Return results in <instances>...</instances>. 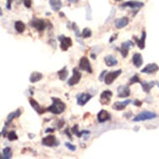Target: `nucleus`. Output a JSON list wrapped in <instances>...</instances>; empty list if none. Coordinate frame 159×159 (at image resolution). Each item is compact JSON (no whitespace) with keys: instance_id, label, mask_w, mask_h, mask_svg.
Listing matches in <instances>:
<instances>
[{"instance_id":"obj_1","label":"nucleus","mask_w":159,"mask_h":159,"mask_svg":"<svg viewBox=\"0 0 159 159\" xmlns=\"http://www.w3.org/2000/svg\"><path fill=\"white\" fill-rule=\"evenodd\" d=\"M52 105H50L49 107L47 108L48 112H50L51 113L54 114V115H59L63 113L65 110H66V104L59 98H52Z\"/></svg>"},{"instance_id":"obj_2","label":"nucleus","mask_w":159,"mask_h":159,"mask_svg":"<svg viewBox=\"0 0 159 159\" xmlns=\"http://www.w3.org/2000/svg\"><path fill=\"white\" fill-rule=\"evenodd\" d=\"M122 73V69L115 70V71H111L109 73H107L105 78H104V82L107 85L112 84L115 80L117 79Z\"/></svg>"},{"instance_id":"obj_3","label":"nucleus","mask_w":159,"mask_h":159,"mask_svg":"<svg viewBox=\"0 0 159 159\" xmlns=\"http://www.w3.org/2000/svg\"><path fill=\"white\" fill-rule=\"evenodd\" d=\"M156 117H157V114L155 112H152L150 111H145V112L139 113L138 115H137L133 118V122H141V121H145V120L153 119Z\"/></svg>"},{"instance_id":"obj_4","label":"nucleus","mask_w":159,"mask_h":159,"mask_svg":"<svg viewBox=\"0 0 159 159\" xmlns=\"http://www.w3.org/2000/svg\"><path fill=\"white\" fill-rule=\"evenodd\" d=\"M30 25L34 28L35 29H37L39 32H42L47 28V23L44 21L43 19H37V18H33L31 23H30Z\"/></svg>"},{"instance_id":"obj_5","label":"nucleus","mask_w":159,"mask_h":159,"mask_svg":"<svg viewBox=\"0 0 159 159\" xmlns=\"http://www.w3.org/2000/svg\"><path fill=\"white\" fill-rule=\"evenodd\" d=\"M60 42V48L63 51H67L70 47L73 46V41L69 37H66L64 35H60L58 37Z\"/></svg>"},{"instance_id":"obj_6","label":"nucleus","mask_w":159,"mask_h":159,"mask_svg":"<svg viewBox=\"0 0 159 159\" xmlns=\"http://www.w3.org/2000/svg\"><path fill=\"white\" fill-rule=\"evenodd\" d=\"M42 144L43 146H47V147H56L59 145V142L55 136L50 134V135H48L47 137L43 138Z\"/></svg>"},{"instance_id":"obj_7","label":"nucleus","mask_w":159,"mask_h":159,"mask_svg":"<svg viewBox=\"0 0 159 159\" xmlns=\"http://www.w3.org/2000/svg\"><path fill=\"white\" fill-rule=\"evenodd\" d=\"M79 69H80L83 70V71H86L89 73H92V66H91V63H90L89 60L86 57V56H83L79 60Z\"/></svg>"},{"instance_id":"obj_8","label":"nucleus","mask_w":159,"mask_h":159,"mask_svg":"<svg viewBox=\"0 0 159 159\" xmlns=\"http://www.w3.org/2000/svg\"><path fill=\"white\" fill-rule=\"evenodd\" d=\"M81 78H82V73L77 69H73V76L68 81V84L69 86H71V87L74 86V85H76V84H78Z\"/></svg>"},{"instance_id":"obj_9","label":"nucleus","mask_w":159,"mask_h":159,"mask_svg":"<svg viewBox=\"0 0 159 159\" xmlns=\"http://www.w3.org/2000/svg\"><path fill=\"white\" fill-rule=\"evenodd\" d=\"M112 98V92L110 90L103 91L100 95V102L102 105H108Z\"/></svg>"},{"instance_id":"obj_10","label":"nucleus","mask_w":159,"mask_h":159,"mask_svg":"<svg viewBox=\"0 0 159 159\" xmlns=\"http://www.w3.org/2000/svg\"><path fill=\"white\" fill-rule=\"evenodd\" d=\"M92 98V95L89 93H80L77 95V104L79 106H84Z\"/></svg>"},{"instance_id":"obj_11","label":"nucleus","mask_w":159,"mask_h":159,"mask_svg":"<svg viewBox=\"0 0 159 159\" xmlns=\"http://www.w3.org/2000/svg\"><path fill=\"white\" fill-rule=\"evenodd\" d=\"M144 6V3H142V2H137V1H128V2H126V3H123L121 4V7L122 8H126V7H128L130 9H140L141 8H142Z\"/></svg>"},{"instance_id":"obj_12","label":"nucleus","mask_w":159,"mask_h":159,"mask_svg":"<svg viewBox=\"0 0 159 159\" xmlns=\"http://www.w3.org/2000/svg\"><path fill=\"white\" fill-rule=\"evenodd\" d=\"M29 102L30 105H31V107L33 108V109L35 110L39 115H42V114H43L47 109H45V108H42L41 106L39 105V103L36 101V100L34 99V98H33L32 97H30L29 98Z\"/></svg>"},{"instance_id":"obj_13","label":"nucleus","mask_w":159,"mask_h":159,"mask_svg":"<svg viewBox=\"0 0 159 159\" xmlns=\"http://www.w3.org/2000/svg\"><path fill=\"white\" fill-rule=\"evenodd\" d=\"M117 92H118V97L122 98L129 97L130 94H131V90L126 85H121V86H119L118 88V89H117Z\"/></svg>"},{"instance_id":"obj_14","label":"nucleus","mask_w":159,"mask_h":159,"mask_svg":"<svg viewBox=\"0 0 159 159\" xmlns=\"http://www.w3.org/2000/svg\"><path fill=\"white\" fill-rule=\"evenodd\" d=\"M159 70V67L156 63H149L148 65H146L145 68H143L141 70L142 73H146V74H152L157 73Z\"/></svg>"},{"instance_id":"obj_15","label":"nucleus","mask_w":159,"mask_h":159,"mask_svg":"<svg viewBox=\"0 0 159 159\" xmlns=\"http://www.w3.org/2000/svg\"><path fill=\"white\" fill-rule=\"evenodd\" d=\"M129 23V19L128 17H122V18H120L118 19L115 20L114 22V25L117 29H123L124 27L128 26Z\"/></svg>"},{"instance_id":"obj_16","label":"nucleus","mask_w":159,"mask_h":159,"mask_svg":"<svg viewBox=\"0 0 159 159\" xmlns=\"http://www.w3.org/2000/svg\"><path fill=\"white\" fill-rule=\"evenodd\" d=\"M131 103V100L130 99H127L125 101H122V102H116L113 103L112 105V108L117 111H122V110L125 109L126 107Z\"/></svg>"},{"instance_id":"obj_17","label":"nucleus","mask_w":159,"mask_h":159,"mask_svg":"<svg viewBox=\"0 0 159 159\" xmlns=\"http://www.w3.org/2000/svg\"><path fill=\"white\" fill-rule=\"evenodd\" d=\"M110 119H111V115L106 110H101L98 113V121L99 122H105Z\"/></svg>"},{"instance_id":"obj_18","label":"nucleus","mask_w":159,"mask_h":159,"mask_svg":"<svg viewBox=\"0 0 159 159\" xmlns=\"http://www.w3.org/2000/svg\"><path fill=\"white\" fill-rule=\"evenodd\" d=\"M146 37H147V33H146V32L145 31H143L142 32V37H141V39H138L136 36H134L133 37V39L135 40V42H136V43H137V45H138V47L140 49H144V48H145V40H146Z\"/></svg>"},{"instance_id":"obj_19","label":"nucleus","mask_w":159,"mask_h":159,"mask_svg":"<svg viewBox=\"0 0 159 159\" xmlns=\"http://www.w3.org/2000/svg\"><path fill=\"white\" fill-rule=\"evenodd\" d=\"M132 63L133 65L136 67V68H140L142 63H143V59H142V57L141 55V53H136L133 54L132 56Z\"/></svg>"},{"instance_id":"obj_20","label":"nucleus","mask_w":159,"mask_h":159,"mask_svg":"<svg viewBox=\"0 0 159 159\" xmlns=\"http://www.w3.org/2000/svg\"><path fill=\"white\" fill-rule=\"evenodd\" d=\"M104 62L106 63V65L108 67H113V66H116L118 64V60L117 59L112 56V55H108L104 58Z\"/></svg>"},{"instance_id":"obj_21","label":"nucleus","mask_w":159,"mask_h":159,"mask_svg":"<svg viewBox=\"0 0 159 159\" xmlns=\"http://www.w3.org/2000/svg\"><path fill=\"white\" fill-rule=\"evenodd\" d=\"M141 85H142V90L147 92V93H149L151 89L154 87L155 85V82L153 81H151V82H141Z\"/></svg>"},{"instance_id":"obj_22","label":"nucleus","mask_w":159,"mask_h":159,"mask_svg":"<svg viewBox=\"0 0 159 159\" xmlns=\"http://www.w3.org/2000/svg\"><path fill=\"white\" fill-rule=\"evenodd\" d=\"M21 113H22V110L19 108V109H17L15 112H11L9 113V115H8V118H7V121H6V125H8L9 123H10L13 119H14L15 118H19L20 115H21Z\"/></svg>"},{"instance_id":"obj_23","label":"nucleus","mask_w":159,"mask_h":159,"mask_svg":"<svg viewBox=\"0 0 159 159\" xmlns=\"http://www.w3.org/2000/svg\"><path fill=\"white\" fill-rule=\"evenodd\" d=\"M49 3L52 9L55 12H58L62 8V1L61 0H49Z\"/></svg>"},{"instance_id":"obj_24","label":"nucleus","mask_w":159,"mask_h":159,"mask_svg":"<svg viewBox=\"0 0 159 159\" xmlns=\"http://www.w3.org/2000/svg\"><path fill=\"white\" fill-rule=\"evenodd\" d=\"M43 79V74L39 73V72H33L31 73V76L29 78L30 82L32 83H34V82H37L40 80Z\"/></svg>"},{"instance_id":"obj_25","label":"nucleus","mask_w":159,"mask_h":159,"mask_svg":"<svg viewBox=\"0 0 159 159\" xmlns=\"http://www.w3.org/2000/svg\"><path fill=\"white\" fill-rule=\"evenodd\" d=\"M14 28H15V30L17 31V33H23L25 31V29H26V25L22 21H17V22H15Z\"/></svg>"},{"instance_id":"obj_26","label":"nucleus","mask_w":159,"mask_h":159,"mask_svg":"<svg viewBox=\"0 0 159 159\" xmlns=\"http://www.w3.org/2000/svg\"><path fill=\"white\" fill-rule=\"evenodd\" d=\"M71 132H72L73 134H76V136H77V137H79V138H81V137L82 136V134L90 133L89 131H87V130H83V131L79 132V125H78V124H76V125L73 126V128L71 129Z\"/></svg>"},{"instance_id":"obj_27","label":"nucleus","mask_w":159,"mask_h":159,"mask_svg":"<svg viewBox=\"0 0 159 159\" xmlns=\"http://www.w3.org/2000/svg\"><path fill=\"white\" fill-rule=\"evenodd\" d=\"M58 75H59V78L61 81H65L69 75V71L67 69V67H63L62 69L59 70L58 72Z\"/></svg>"},{"instance_id":"obj_28","label":"nucleus","mask_w":159,"mask_h":159,"mask_svg":"<svg viewBox=\"0 0 159 159\" xmlns=\"http://www.w3.org/2000/svg\"><path fill=\"white\" fill-rule=\"evenodd\" d=\"M12 156H13V152H12L11 148L7 147V148H5L3 150V156H2V158H11Z\"/></svg>"},{"instance_id":"obj_29","label":"nucleus","mask_w":159,"mask_h":159,"mask_svg":"<svg viewBox=\"0 0 159 159\" xmlns=\"http://www.w3.org/2000/svg\"><path fill=\"white\" fill-rule=\"evenodd\" d=\"M118 51H119L120 53H121V54H122V56L123 57V58H126V57H128V51L129 49H128V48H126L124 45H121V48L118 49Z\"/></svg>"},{"instance_id":"obj_30","label":"nucleus","mask_w":159,"mask_h":159,"mask_svg":"<svg viewBox=\"0 0 159 159\" xmlns=\"http://www.w3.org/2000/svg\"><path fill=\"white\" fill-rule=\"evenodd\" d=\"M81 35H82V38H84V39H88V38H90V37L92 36V31H91V29H88V28H85L84 29L82 30Z\"/></svg>"},{"instance_id":"obj_31","label":"nucleus","mask_w":159,"mask_h":159,"mask_svg":"<svg viewBox=\"0 0 159 159\" xmlns=\"http://www.w3.org/2000/svg\"><path fill=\"white\" fill-rule=\"evenodd\" d=\"M7 137H8V139L9 140V141H15V140L19 139V137H18V135H17V133H16L15 131H11V132H9L8 133V136Z\"/></svg>"},{"instance_id":"obj_32","label":"nucleus","mask_w":159,"mask_h":159,"mask_svg":"<svg viewBox=\"0 0 159 159\" xmlns=\"http://www.w3.org/2000/svg\"><path fill=\"white\" fill-rule=\"evenodd\" d=\"M141 80H140V78L138 77V74H135L133 77H132L131 79H130V84H133V83H137V82H138V83H141Z\"/></svg>"},{"instance_id":"obj_33","label":"nucleus","mask_w":159,"mask_h":159,"mask_svg":"<svg viewBox=\"0 0 159 159\" xmlns=\"http://www.w3.org/2000/svg\"><path fill=\"white\" fill-rule=\"evenodd\" d=\"M72 29L74 31V33H75V34H76L77 37H80V36H81L79 29V28H78V26H77V24H76L75 23H72Z\"/></svg>"},{"instance_id":"obj_34","label":"nucleus","mask_w":159,"mask_h":159,"mask_svg":"<svg viewBox=\"0 0 159 159\" xmlns=\"http://www.w3.org/2000/svg\"><path fill=\"white\" fill-rule=\"evenodd\" d=\"M65 146H66L70 151H72V152H74V151H76V149H77V147H76L75 145H73L72 143H70L69 142H65Z\"/></svg>"},{"instance_id":"obj_35","label":"nucleus","mask_w":159,"mask_h":159,"mask_svg":"<svg viewBox=\"0 0 159 159\" xmlns=\"http://www.w3.org/2000/svg\"><path fill=\"white\" fill-rule=\"evenodd\" d=\"M23 1L24 6L27 9H30L31 8V6H32V0H23Z\"/></svg>"},{"instance_id":"obj_36","label":"nucleus","mask_w":159,"mask_h":159,"mask_svg":"<svg viewBox=\"0 0 159 159\" xmlns=\"http://www.w3.org/2000/svg\"><path fill=\"white\" fill-rule=\"evenodd\" d=\"M107 71L106 70H103L102 73H101V74H100L99 78H98V79L100 80V81H102V80H104V78H105V76H106V74H107Z\"/></svg>"},{"instance_id":"obj_37","label":"nucleus","mask_w":159,"mask_h":159,"mask_svg":"<svg viewBox=\"0 0 159 159\" xmlns=\"http://www.w3.org/2000/svg\"><path fill=\"white\" fill-rule=\"evenodd\" d=\"M132 104L134 105V106H136V107H141L142 106V102L140 101V100H134L133 102H132Z\"/></svg>"},{"instance_id":"obj_38","label":"nucleus","mask_w":159,"mask_h":159,"mask_svg":"<svg viewBox=\"0 0 159 159\" xmlns=\"http://www.w3.org/2000/svg\"><path fill=\"white\" fill-rule=\"evenodd\" d=\"M13 0H7V3H6V8L9 10L11 9V7H12V3H13Z\"/></svg>"},{"instance_id":"obj_39","label":"nucleus","mask_w":159,"mask_h":159,"mask_svg":"<svg viewBox=\"0 0 159 159\" xmlns=\"http://www.w3.org/2000/svg\"><path fill=\"white\" fill-rule=\"evenodd\" d=\"M63 125H64V121L63 119L59 120V122H58V128L60 129V128H62L63 127Z\"/></svg>"},{"instance_id":"obj_40","label":"nucleus","mask_w":159,"mask_h":159,"mask_svg":"<svg viewBox=\"0 0 159 159\" xmlns=\"http://www.w3.org/2000/svg\"><path fill=\"white\" fill-rule=\"evenodd\" d=\"M117 38H118V33H115V34H113L111 38H110L109 39V43H112L114 40L117 39Z\"/></svg>"},{"instance_id":"obj_41","label":"nucleus","mask_w":159,"mask_h":159,"mask_svg":"<svg viewBox=\"0 0 159 159\" xmlns=\"http://www.w3.org/2000/svg\"><path fill=\"white\" fill-rule=\"evenodd\" d=\"M65 133L67 134V136H68V137L70 139L72 138V137H71V135H70L71 133H70V132H69V129H68V128H67V129L65 130Z\"/></svg>"},{"instance_id":"obj_42","label":"nucleus","mask_w":159,"mask_h":159,"mask_svg":"<svg viewBox=\"0 0 159 159\" xmlns=\"http://www.w3.org/2000/svg\"><path fill=\"white\" fill-rule=\"evenodd\" d=\"M69 3H79V0H68Z\"/></svg>"},{"instance_id":"obj_43","label":"nucleus","mask_w":159,"mask_h":159,"mask_svg":"<svg viewBox=\"0 0 159 159\" xmlns=\"http://www.w3.org/2000/svg\"><path fill=\"white\" fill-rule=\"evenodd\" d=\"M91 58H92V59H96V55H95V53H92V54H91Z\"/></svg>"},{"instance_id":"obj_44","label":"nucleus","mask_w":159,"mask_h":159,"mask_svg":"<svg viewBox=\"0 0 159 159\" xmlns=\"http://www.w3.org/2000/svg\"><path fill=\"white\" fill-rule=\"evenodd\" d=\"M46 132H54V129H47L45 131Z\"/></svg>"},{"instance_id":"obj_45","label":"nucleus","mask_w":159,"mask_h":159,"mask_svg":"<svg viewBox=\"0 0 159 159\" xmlns=\"http://www.w3.org/2000/svg\"><path fill=\"white\" fill-rule=\"evenodd\" d=\"M3 15V10L1 9V7H0V16H2Z\"/></svg>"},{"instance_id":"obj_46","label":"nucleus","mask_w":159,"mask_h":159,"mask_svg":"<svg viewBox=\"0 0 159 159\" xmlns=\"http://www.w3.org/2000/svg\"><path fill=\"white\" fill-rule=\"evenodd\" d=\"M114 1H116V2H119V1H122V0H114Z\"/></svg>"},{"instance_id":"obj_47","label":"nucleus","mask_w":159,"mask_h":159,"mask_svg":"<svg viewBox=\"0 0 159 159\" xmlns=\"http://www.w3.org/2000/svg\"><path fill=\"white\" fill-rule=\"evenodd\" d=\"M157 85L158 86V88H159V82H157Z\"/></svg>"},{"instance_id":"obj_48","label":"nucleus","mask_w":159,"mask_h":159,"mask_svg":"<svg viewBox=\"0 0 159 159\" xmlns=\"http://www.w3.org/2000/svg\"><path fill=\"white\" fill-rule=\"evenodd\" d=\"M2 158V157H1V153H0V158Z\"/></svg>"},{"instance_id":"obj_49","label":"nucleus","mask_w":159,"mask_h":159,"mask_svg":"<svg viewBox=\"0 0 159 159\" xmlns=\"http://www.w3.org/2000/svg\"><path fill=\"white\" fill-rule=\"evenodd\" d=\"M0 136H1V132H0Z\"/></svg>"}]
</instances>
